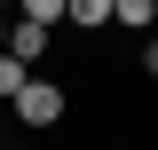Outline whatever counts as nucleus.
<instances>
[{
	"label": "nucleus",
	"instance_id": "f257e3e1",
	"mask_svg": "<svg viewBox=\"0 0 158 150\" xmlns=\"http://www.w3.org/2000/svg\"><path fill=\"white\" fill-rule=\"evenodd\" d=\"M8 111H16V127H32V134L63 127V111H71V79H56V71H24V87L8 95Z\"/></svg>",
	"mask_w": 158,
	"mask_h": 150
},
{
	"label": "nucleus",
	"instance_id": "f03ea898",
	"mask_svg": "<svg viewBox=\"0 0 158 150\" xmlns=\"http://www.w3.org/2000/svg\"><path fill=\"white\" fill-rule=\"evenodd\" d=\"M0 48H16L24 63H48V48H56V24H40V16H24V8H8V16H0Z\"/></svg>",
	"mask_w": 158,
	"mask_h": 150
},
{
	"label": "nucleus",
	"instance_id": "7ed1b4c3",
	"mask_svg": "<svg viewBox=\"0 0 158 150\" xmlns=\"http://www.w3.org/2000/svg\"><path fill=\"white\" fill-rule=\"evenodd\" d=\"M63 24L71 32H111V0H63Z\"/></svg>",
	"mask_w": 158,
	"mask_h": 150
},
{
	"label": "nucleus",
	"instance_id": "20e7f679",
	"mask_svg": "<svg viewBox=\"0 0 158 150\" xmlns=\"http://www.w3.org/2000/svg\"><path fill=\"white\" fill-rule=\"evenodd\" d=\"M150 24H158L150 0H111V32H150Z\"/></svg>",
	"mask_w": 158,
	"mask_h": 150
},
{
	"label": "nucleus",
	"instance_id": "39448f33",
	"mask_svg": "<svg viewBox=\"0 0 158 150\" xmlns=\"http://www.w3.org/2000/svg\"><path fill=\"white\" fill-rule=\"evenodd\" d=\"M24 71H32V63H24V56H16V48H0V103H8V95H16V87H24Z\"/></svg>",
	"mask_w": 158,
	"mask_h": 150
},
{
	"label": "nucleus",
	"instance_id": "423d86ee",
	"mask_svg": "<svg viewBox=\"0 0 158 150\" xmlns=\"http://www.w3.org/2000/svg\"><path fill=\"white\" fill-rule=\"evenodd\" d=\"M135 40H142V48H135V63H142V79L158 87V32H135Z\"/></svg>",
	"mask_w": 158,
	"mask_h": 150
},
{
	"label": "nucleus",
	"instance_id": "0eeeda50",
	"mask_svg": "<svg viewBox=\"0 0 158 150\" xmlns=\"http://www.w3.org/2000/svg\"><path fill=\"white\" fill-rule=\"evenodd\" d=\"M8 8H24V16H40V24H63V0H8Z\"/></svg>",
	"mask_w": 158,
	"mask_h": 150
},
{
	"label": "nucleus",
	"instance_id": "6e6552de",
	"mask_svg": "<svg viewBox=\"0 0 158 150\" xmlns=\"http://www.w3.org/2000/svg\"><path fill=\"white\" fill-rule=\"evenodd\" d=\"M0 8H8V0H0Z\"/></svg>",
	"mask_w": 158,
	"mask_h": 150
},
{
	"label": "nucleus",
	"instance_id": "1a4fd4ad",
	"mask_svg": "<svg viewBox=\"0 0 158 150\" xmlns=\"http://www.w3.org/2000/svg\"><path fill=\"white\" fill-rule=\"evenodd\" d=\"M150 8H158V0H150Z\"/></svg>",
	"mask_w": 158,
	"mask_h": 150
}]
</instances>
